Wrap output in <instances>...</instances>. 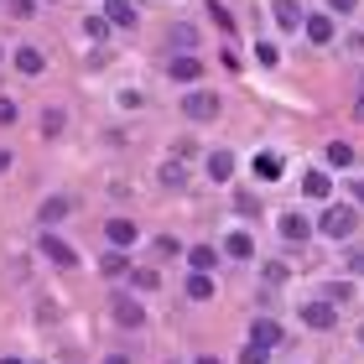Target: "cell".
Here are the masks:
<instances>
[{"mask_svg": "<svg viewBox=\"0 0 364 364\" xmlns=\"http://www.w3.org/2000/svg\"><path fill=\"white\" fill-rule=\"evenodd\" d=\"M318 229H323L328 240H349L354 229H359V208H349V203H328L323 219H318Z\"/></svg>", "mask_w": 364, "mask_h": 364, "instance_id": "6da1fadb", "label": "cell"}, {"mask_svg": "<svg viewBox=\"0 0 364 364\" xmlns=\"http://www.w3.org/2000/svg\"><path fill=\"white\" fill-rule=\"evenodd\" d=\"M182 114H188V120H219L224 99L208 94V89H188V94H182Z\"/></svg>", "mask_w": 364, "mask_h": 364, "instance_id": "7a4b0ae2", "label": "cell"}, {"mask_svg": "<svg viewBox=\"0 0 364 364\" xmlns=\"http://www.w3.org/2000/svg\"><path fill=\"white\" fill-rule=\"evenodd\" d=\"M42 255L53 260V266H63V271H68V266H78V250H73L68 240H58V235H42Z\"/></svg>", "mask_w": 364, "mask_h": 364, "instance_id": "3957f363", "label": "cell"}, {"mask_svg": "<svg viewBox=\"0 0 364 364\" xmlns=\"http://www.w3.org/2000/svg\"><path fill=\"white\" fill-rule=\"evenodd\" d=\"M296 312H302V323H307V328H318V333H328V328L338 323L333 302H307V307H296Z\"/></svg>", "mask_w": 364, "mask_h": 364, "instance_id": "277c9868", "label": "cell"}, {"mask_svg": "<svg viewBox=\"0 0 364 364\" xmlns=\"http://www.w3.org/2000/svg\"><path fill=\"white\" fill-rule=\"evenodd\" d=\"M105 235H109L114 250H130V245L141 240V224H130V219H109V224H105Z\"/></svg>", "mask_w": 364, "mask_h": 364, "instance_id": "5b68a950", "label": "cell"}, {"mask_svg": "<svg viewBox=\"0 0 364 364\" xmlns=\"http://www.w3.org/2000/svg\"><path fill=\"white\" fill-rule=\"evenodd\" d=\"M250 343H260V349H281V323L276 318H255L250 323Z\"/></svg>", "mask_w": 364, "mask_h": 364, "instance_id": "8992f818", "label": "cell"}, {"mask_svg": "<svg viewBox=\"0 0 364 364\" xmlns=\"http://www.w3.org/2000/svg\"><path fill=\"white\" fill-rule=\"evenodd\" d=\"M99 16H105L109 26H136V21H141V16H136V6H130V0H105V11H99Z\"/></svg>", "mask_w": 364, "mask_h": 364, "instance_id": "52a82bcc", "label": "cell"}, {"mask_svg": "<svg viewBox=\"0 0 364 364\" xmlns=\"http://www.w3.org/2000/svg\"><path fill=\"white\" fill-rule=\"evenodd\" d=\"M271 11H276V26H281V31H296V26H302V6H296V0H271Z\"/></svg>", "mask_w": 364, "mask_h": 364, "instance_id": "ba28073f", "label": "cell"}, {"mask_svg": "<svg viewBox=\"0 0 364 364\" xmlns=\"http://www.w3.org/2000/svg\"><path fill=\"white\" fill-rule=\"evenodd\" d=\"M114 323H120V328H141L146 323V312H141L136 296H120V302H114Z\"/></svg>", "mask_w": 364, "mask_h": 364, "instance_id": "9c48e42d", "label": "cell"}, {"mask_svg": "<svg viewBox=\"0 0 364 364\" xmlns=\"http://www.w3.org/2000/svg\"><path fill=\"white\" fill-rule=\"evenodd\" d=\"M307 42H318V47L333 42V16H307Z\"/></svg>", "mask_w": 364, "mask_h": 364, "instance_id": "30bf717a", "label": "cell"}, {"mask_svg": "<svg viewBox=\"0 0 364 364\" xmlns=\"http://www.w3.org/2000/svg\"><path fill=\"white\" fill-rule=\"evenodd\" d=\"M156 182H161V188H182V182H188V161H161V172H156Z\"/></svg>", "mask_w": 364, "mask_h": 364, "instance_id": "8fae6325", "label": "cell"}, {"mask_svg": "<svg viewBox=\"0 0 364 364\" xmlns=\"http://www.w3.org/2000/svg\"><path fill=\"white\" fill-rule=\"evenodd\" d=\"M167 73L177 78V84H193V78L203 73V63H198V58H172V63H167Z\"/></svg>", "mask_w": 364, "mask_h": 364, "instance_id": "7c38bea8", "label": "cell"}, {"mask_svg": "<svg viewBox=\"0 0 364 364\" xmlns=\"http://www.w3.org/2000/svg\"><path fill=\"white\" fill-rule=\"evenodd\" d=\"M182 291H188L193 302H208V296H213V281H208V271H193L188 281H182Z\"/></svg>", "mask_w": 364, "mask_h": 364, "instance_id": "4fadbf2b", "label": "cell"}, {"mask_svg": "<svg viewBox=\"0 0 364 364\" xmlns=\"http://www.w3.org/2000/svg\"><path fill=\"white\" fill-rule=\"evenodd\" d=\"M224 255H229V260H250V255H255V240H250V235H240V229H235V235L224 240Z\"/></svg>", "mask_w": 364, "mask_h": 364, "instance_id": "5bb4252c", "label": "cell"}, {"mask_svg": "<svg viewBox=\"0 0 364 364\" xmlns=\"http://www.w3.org/2000/svg\"><path fill=\"white\" fill-rule=\"evenodd\" d=\"M16 68H21V73H31V78H37V73L47 68V58L37 53V47H16Z\"/></svg>", "mask_w": 364, "mask_h": 364, "instance_id": "9a60e30c", "label": "cell"}, {"mask_svg": "<svg viewBox=\"0 0 364 364\" xmlns=\"http://www.w3.org/2000/svg\"><path fill=\"white\" fill-rule=\"evenodd\" d=\"M68 208H73V203H68V198H42V208H37V219H42V224H58V219H68Z\"/></svg>", "mask_w": 364, "mask_h": 364, "instance_id": "2e32d148", "label": "cell"}, {"mask_svg": "<svg viewBox=\"0 0 364 364\" xmlns=\"http://www.w3.org/2000/svg\"><path fill=\"white\" fill-rule=\"evenodd\" d=\"M250 167H255V177H260V182H276V177H281V156H276V151H260Z\"/></svg>", "mask_w": 364, "mask_h": 364, "instance_id": "e0dca14e", "label": "cell"}, {"mask_svg": "<svg viewBox=\"0 0 364 364\" xmlns=\"http://www.w3.org/2000/svg\"><path fill=\"white\" fill-rule=\"evenodd\" d=\"M208 177H213V182H229V177H235V156H229V151H213V156H208Z\"/></svg>", "mask_w": 364, "mask_h": 364, "instance_id": "ac0fdd59", "label": "cell"}, {"mask_svg": "<svg viewBox=\"0 0 364 364\" xmlns=\"http://www.w3.org/2000/svg\"><path fill=\"white\" fill-rule=\"evenodd\" d=\"M99 276H109V281H114V276H130V260H125V250H109L105 260H99Z\"/></svg>", "mask_w": 364, "mask_h": 364, "instance_id": "d6986e66", "label": "cell"}, {"mask_svg": "<svg viewBox=\"0 0 364 364\" xmlns=\"http://www.w3.org/2000/svg\"><path fill=\"white\" fill-rule=\"evenodd\" d=\"M281 235H287V240H307L312 224L302 219V213H281Z\"/></svg>", "mask_w": 364, "mask_h": 364, "instance_id": "ffe728a7", "label": "cell"}, {"mask_svg": "<svg viewBox=\"0 0 364 364\" xmlns=\"http://www.w3.org/2000/svg\"><path fill=\"white\" fill-rule=\"evenodd\" d=\"M328 188H333V177H328V172H307L302 177V193L307 198H328Z\"/></svg>", "mask_w": 364, "mask_h": 364, "instance_id": "44dd1931", "label": "cell"}, {"mask_svg": "<svg viewBox=\"0 0 364 364\" xmlns=\"http://www.w3.org/2000/svg\"><path fill=\"white\" fill-rule=\"evenodd\" d=\"M188 266H193V271H213V266H219V250L198 245V250H188Z\"/></svg>", "mask_w": 364, "mask_h": 364, "instance_id": "7402d4cb", "label": "cell"}, {"mask_svg": "<svg viewBox=\"0 0 364 364\" xmlns=\"http://www.w3.org/2000/svg\"><path fill=\"white\" fill-rule=\"evenodd\" d=\"M354 161V146L349 141H328V167H349Z\"/></svg>", "mask_w": 364, "mask_h": 364, "instance_id": "603a6c76", "label": "cell"}, {"mask_svg": "<svg viewBox=\"0 0 364 364\" xmlns=\"http://www.w3.org/2000/svg\"><path fill=\"white\" fill-rule=\"evenodd\" d=\"M323 302H333V307H343V302H349V307H354V287H349V281H333Z\"/></svg>", "mask_w": 364, "mask_h": 364, "instance_id": "cb8c5ba5", "label": "cell"}, {"mask_svg": "<svg viewBox=\"0 0 364 364\" xmlns=\"http://www.w3.org/2000/svg\"><path fill=\"white\" fill-rule=\"evenodd\" d=\"M130 287H136V291H156V287H161V276H156V271H141V266H136V271H130Z\"/></svg>", "mask_w": 364, "mask_h": 364, "instance_id": "d4e9b609", "label": "cell"}, {"mask_svg": "<svg viewBox=\"0 0 364 364\" xmlns=\"http://www.w3.org/2000/svg\"><path fill=\"white\" fill-rule=\"evenodd\" d=\"M167 42H172V47H193V42H198V31H193V26H172V31H167Z\"/></svg>", "mask_w": 364, "mask_h": 364, "instance_id": "484cf974", "label": "cell"}, {"mask_svg": "<svg viewBox=\"0 0 364 364\" xmlns=\"http://www.w3.org/2000/svg\"><path fill=\"white\" fill-rule=\"evenodd\" d=\"M255 58L266 63V68H276V63H281V47H276V42H260V47H255Z\"/></svg>", "mask_w": 364, "mask_h": 364, "instance_id": "4316f807", "label": "cell"}, {"mask_svg": "<svg viewBox=\"0 0 364 364\" xmlns=\"http://www.w3.org/2000/svg\"><path fill=\"white\" fill-rule=\"evenodd\" d=\"M21 120V105H16V99H0V125H16Z\"/></svg>", "mask_w": 364, "mask_h": 364, "instance_id": "83f0119b", "label": "cell"}, {"mask_svg": "<svg viewBox=\"0 0 364 364\" xmlns=\"http://www.w3.org/2000/svg\"><path fill=\"white\" fill-rule=\"evenodd\" d=\"M208 16H213V21H219V31H224V37H229V31H235V16H229L224 6H208Z\"/></svg>", "mask_w": 364, "mask_h": 364, "instance_id": "f1b7e54d", "label": "cell"}, {"mask_svg": "<svg viewBox=\"0 0 364 364\" xmlns=\"http://www.w3.org/2000/svg\"><path fill=\"white\" fill-rule=\"evenodd\" d=\"M271 359V349H260V343H250V349L240 354V364H266Z\"/></svg>", "mask_w": 364, "mask_h": 364, "instance_id": "f546056e", "label": "cell"}, {"mask_svg": "<svg viewBox=\"0 0 364 364\" xmlns=\"http://www.w3.org/2000/svg\"><path fill=\"white\" fill-rule=\"evenodd\" d=\"M31 11H37V0H11V16H16V21H26Z\"/></svg>", "mask_w": 364, "mask_h": 364, "instance_id": "4dcf8cb0", "label": "cell"}, {"mask_svg": "<svg viewBox=\"0 0 364 364\" xmlns=\"http://www.w3.org/2000/svg\"><path fill=\"white\" fill-rule=\"evenodd\" d=\"M89 37H99V42L109 37V21H105V16H89Z\"/></svg>", "mask_w": 364, "mask_h": 364, "instance_id": "1f68e13d", "label": "cell"}, {"mask_svg": "<svg viewBox=\"0 0 364 364\" xmlns=\"http://www.w3.org/2000/svg\"><path fill=\"white\" fill-rule=\"evenodd\" d=\"M42 130H47V136H58V130H63V114L47 109V114H42Z\"/></svg>", "mask_w": 364, "mask_h": 364, "instance_id": "d6a6232c", "label": "cell"}, {"mask_svg": "<svg viewBox=\"0 0 364 364\" xmlns=\"http://www.w3.org/2000/svg\"><path fill=\"white\" fill-rule=\"evenodd\" d=\"M354 6H359V0H328V11H333V16H354Z\"/></svg>", "mask_w": 364, "mask_h": 364, "instance_id": "836d02e7", "label": "cell"}, {"mask_svg": "<svg viewBox=\"0 0 364 364\" xmlns=\"http://www.w3.org/2000/svg\"><path fill=\"white\" fill-rule=\"evenodd\" d=\"M343 266H349V271H354V276H364V250H354V255H349V260H343Z\"/></svg>", "mask_w": 364, "mask_h": 364, "instance_id": "e575fe53", "label": "cell"}, {"mask_svg": "<svg viewBox=\"0 0 364 364\" xmlns=\"http://www.w3.org/2000/svg\"><path fill=\"white\" fill-rule=\"evenodd\" d=\"M349 193H354V203L364 208V177H359V182H349Z\"/></svg>", "mask_w": 364, "mask_h": 364, "instance_id": "d590c367", "label": "cell"}, {"mask_svg": "<svg viewBox=\"0 0 364 364\" xmlns=\"http://www.w3.org/2000/svg\"><path fill=\"white\" fill-rule=\"evenodd\" d=\"M11 167V151H6V146H0V172H6Z\"/></svg>", "mask_w": 364, "mask_h": 364, "instance_id": "8d00e7d4", "label": "cell"}, {"mask_svg": "<svg viewBox=\"0 0 364 364\" xmlns=\"http://www.w3.org/2000/svg\"><path fill=\"white\" fill-rule=\"evenodd\" d=\"M105 364H125V359H120V354H109V359H105Z\"/></svg>", "mask_w": 364, "mask_h": 364, "instance_id": "74e56055", "label": "cell"}, {"mask_svg": "<svg viewBox=\"0 0 364 364\" xmlns=\"http://www.w3.org/2000/svg\"><path fill=\"white\" fill-rule=\"evenodd\" d=\"M198 364H219V359H213V354H203V359H198Z\"/></svg>", "mask_w": 364, "mask_h": 364, "instance_id": "f35d334b", "label": "cell"}, {"mask_svg": "<svg viewBox=\"0 0 364 364\" xmlns=\"http://www.w3.org/2000/svg\"><path fill=\"white\" fill-rule=\"evenodd\" d=\"M354 114H359V120H364V99H359V109H354Z\"/></svg>", "mask_w": 364, "mask_h": 364, "instance_id": "ab89813d", "label": "cell"}, {"mask_svg": "<svg viewBox=\"0 0 364 364\" xmlns=\"http://www.w3.org/2000/svg\"><path fill=\"white\" fill-rule=\"evenodd\" d=\"M0 364H21V359H16V354H11V359H0Z\"/></svg>", "mask_w": 364, "mask_h": 364, "instance_id": "60d3db41", "label": "cell"}, {"mask_svg": "<svg viewBox=\"0 0 364 364\" xmlns=\"http://www.w3.org/2000/svg\"><path fill=\"white\" fill-rule=\"evenodd\" d=\"M359 343H364V323H359Z\"/></svg>", "mask_w": 364, "mask_h": 364, "instance_id": "b9f144b4", "label": "cell"}, {"mask_svg": "<svg viewBox=\"0 0 364 364\" xmlns=\"http://www.w3.org/2000/svg\"><path fill=\"white\" fill-rule=\"evenodd\" d=\"M0 63H6V58H0Z\"/></svg>", "mask_w": 364, "mask_h": 364, "instance_id": "7bdbcfd3", "label": "cell"}]
</instances>
